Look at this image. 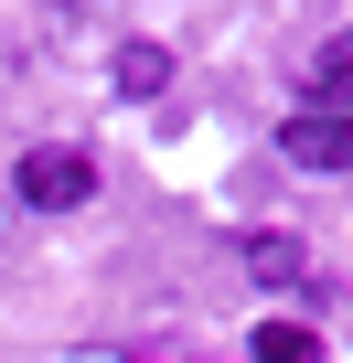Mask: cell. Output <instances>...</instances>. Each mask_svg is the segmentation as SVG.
Segmentation results:
<instances>
[{
  "label": "cell",
  "instance_id": "6",
  "mask_svg": "<svg viewBox=\"0 0 353 363\" xmlns=\"http://www.w3.org/2000/svg\"><path fill=\"white\" fill-rule=\"evenodd\" d=\"M161 75H171L161 43H129V54H118V86H129V96H161Z\"/></svg>",
  "mask_w": 353,
  "mask_h": 363
},
{
  "label": "cell",
  "instance_id": "3",
  "mask_svg": "<svg viewBox=\"0 0 353 363\" xmlns=\"http://www.w3.org/2000/svg\"><path fill=\"white\" fill-rule=\"evenodd\" d=\"M300 267H310V246H300V235H278V225H257V235H246V278H257V289H300Z\"/></svg>",
  "mask_w": 353,
  "mask_h": 363
},
{
  "label": "cell",
  "instance_id": "4",
  "mask_svg": "<svg viewBox=\"0 0 353 363\" xmlns=\"http://www.w3.org/2000/svg\"><path fill=\"white\" fill-rule=\"evenodd\" d=\"M300 118H353V33L321 54V75L300 86Z\"/></svg>",
  "mask_w": 353,
  "mask_h": 363
},
{
  "label": "cell",
  "instance_id": "2",
  "mask_svg": "<svg viewBox=\"0 0 353 363\" xmlns=\"http://www.w3.org/2000/svg\"><path fill=\"white\" fill-rule=\"evenodd\" d=\"M278 160L289 171H353V118H289L278 128Z\"/></svg>",
  "mask_w": 353,
  "mask_h": 363
},
{
  "label": "cell",
  "instance_id": "1",
  "mask_svg": "<svg viewBox=\"0 0 353 363\" xmlns=\"http://www.w3.org/2000/svg\"><path fill=\"white\" fill-rule=\"evenodd\" d=\"M11 193H22L33 214H75V203H97V160H86V150H22Z\"/></svg>",
  "mask_w": 353,
  "mask_h": 363
},
{
  "label": "cell",
  "instance_id": "5",
  "mask_svg": "<svg viewBox=\"0 0 353 363\" xmlns=\"http://www.w3.org/2000/svg\"><path fill=\"white\" fill-rule=\"evenodd\" d=\"M257 363H321V342H310V320H257V342H246Z\"/></svg>",
  "mask_w": 353,
  "mask_h": 363
}]
</instances>
